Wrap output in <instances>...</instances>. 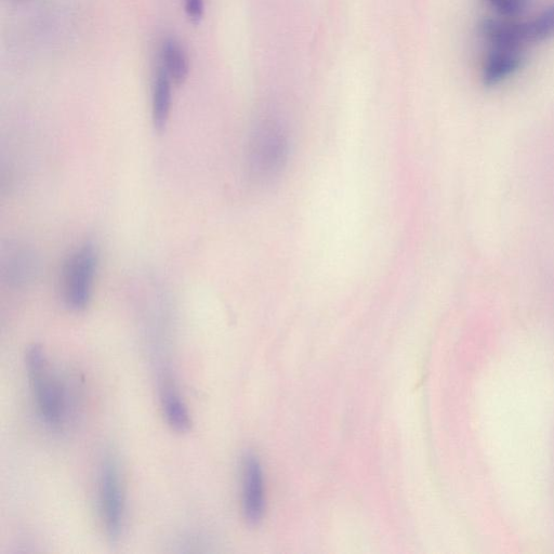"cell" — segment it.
Returning <instances> with one entry per match:
<instances>
[{
    "label": "cell",
    "mask_w": 554,
    "mask_h": 554,
    "mask_svg": "<svg viewBox=\"0 0 554 554\" xmlns=\"http://www.w3.org/2000/svg\"><path fill=\"white\" fill-rule=\"evenodd\" d=\"M98 267L95 245L86 243L74 252L65 263L62 292L65 303L75 311L86 309L92 294Z\"/></svg>",
    "instance_id": "cell-3"
},
{
    "label": "cell",
    "mask_w": 554,
    "mask_h": 554,
    "mask_svg": "<svg viewBox=\"0 0 554 554\" xmlns=\"http://www.w3.org/2000/svg\"><path fill=\"white\" fill-rule=\"evenodd\" d=\"M162 68L175 85L187 81L190 63L187 52L174 38H167L162 46Z\"/></svg>",
    "instance_id": "cell-8"
},
{
    "label": "cell",
    "mask_w": 554,
    "mask_h": 554,
    "mask_svg": "<svg viewBox=\"0 0 554 554\" xmlns=\"http://www.w3.org/2000/svg\"><path fill=\"white\" fill-rule=\"evenodd\" d=\"M524 62L522 49L491 47L482 69V82L496 87L517 73Z\"/></svg>",
    "instance_id": "cell-6"
},
{
    "label": "cell",
    "mask_w": 554,
    "mask_h": 554,
    "mask_svg": "<svg viewBox=\"0 0 554 554\" xmlns=\"http://www.w3.org/2000/svg\"><path fill=\"white\" fill-rule=\"evenodd\" d=\"M184 10L194 24H199L204 17V0H184Z\"/></svg>",
    "instance_id": "cell-12"
},
{
    "label": "cell",
    "mask_w": 554,
    "mask_h": 554,
    "mask_svg": "<svg viewBox=\"0 0 554 554\" xmlns=\"http://www.w3.org/2000/svg\"><path fill=\"white\" fill-rule=\"evenodd\" d=\"M523 46L540 43L554 37V6L546 9L532 20L519 22Z\"/></svg>",
    "instance_id": "cell-10"
},
{
    "label": "cell",
    "mask_w": 554,
    "mask_h": 554,
    "mask_svg": "<svg viewBox=\"0 0 554 554\" xmlns=\"http://www.w3.org/2000/svg\"><path fill=\"white\" fill-rule=\"evenodd\" d=\"M499 15L513 18L521 15L526 8V0H487Z\"/></svg>",
    "instance_id": "cell-11"
},
{
    "label": "cell",
    "mask_w": 554,
    "mask_h": 554,
    "mask_svg": "<svg viewBox=\"0 0 554 554\" xmlns=\"http://www.w3.org/2000/svg\"><path fill=\"white\" fill-rule=\"evenodd\" d=\"M289 139L284 127L276 121L260 123L249 141L248 162L250 173L260 184H272L286 167Z\"/></svg>",
    "instance_id": "cell-1"
},
{
    "label": "cell",
    "mask_w": 554,
    "mask_h": 554,
    "mask_svg": "<svg viewBox=\"0 0 554 554\" xmlns=\"http://www.w3.org/2000/svg\"><path fill=\"white\" fill-rule=\"evenodd\" d=\"M100 507L105 532L112 540L120 538L125 519V501L120 468L114 454L102 459L99 480Z\"/></svg>",
    "instance_id": "cell-4"
},
{
    "label": "cell",
    "mask_w": 554,
    "mask_h": 554,
    "mask_svg": "<svg viewBox=\"0 0 554 554\" xmlns=\"http://www.w3.org/2000/svg\"><path fill=\"white\" fill-rule=\"evenodd\" d=\"M171 82L163 68L158 70L153 85L152 118L155 129L163 131L168 123L171 109Z\"/></svg>",
    "instance_id": "cell-9"
},
{
    "label": "cell",
    "mask_w": 554,
    "mask_h": 554,
    "mask_svg": "<svg viewBox=\"0 0 554 554\" xmlns=\"http://www.w3.org/2000/svg\"><path fill=\"white\" fill-rule=\"evenodd\" d=\"M25 366L39 415L48 426L60 427L67 410L65 395L45 350L38 345L29 347L25 353Z\"/></svg>",
    "instance_id": "cell-2"
},
{
    "label": "cell",
    "mask_w": 554,
    "mask_h": 554,
    "mask_svg": "<svg viewBox=\"0 0 554 554\" xmlns=\"http://www.w3.org/2000/svg\"><path fill=\"white\" fill-rule=\"evenodd\" d=\"M243 512L250 525H257L266 510L265 480L258 457L246 454L243 458Z\"/></svg>",
    "instance_id": "cell-5"
},
{
    "label": "cell",
    "mask_w": 554,
    "mask_h": 554,
    "mask_svg": "<svg viewBox=\"0 0 554 554\" xmlns=\"http://www.w3.org/2000/svg\"><path fill=\"white\" fill-rule=\"evenodd\" d=\"M161 402L168 425L179 432L188 431L192 424L188 407L169 379L163 381Z\"/></svg>",
    "instance_id": "cell-7"
}]
</instances>
